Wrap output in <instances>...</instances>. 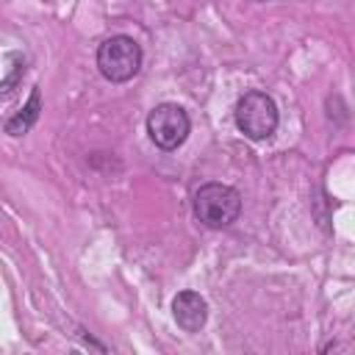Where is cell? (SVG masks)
I'll return each mask as SVG.
<instances>
[{
    "label": "cell",
    "instance_id": "cell-1",
    "mask_svg": "<svg viewBox=\"0 0 355 355\" xmlns=\"http://www.w3.org/2000/svg\"><path fill=\"white\" fill-rule=\"evenodd\" d=\"M194 216L205 227H227L241 214V194L225 183H205L194 191Z\"/></svg>",
    "mask_w": 355,
    "mask_h": 355
},
{
    "label": "cell",
    "instance_id": "cell-2",
    "mask_svg": "<svg viewBox=\"0 0 355 355\" xmlns=\"http://www.w3.org/2000/svg\"><path fill=\"white\" fill-rule=\"evenodd\" d=\"M97 69L111 83H125L141 69V47L130 36H108L97 47Z\"/></svg>",
    "mask_w": 355,
    "mask_h": 355
},
{
    "label": "cell",
    "instance_id": "cell-3",
    "mask_svg": "<svg viewBox=\"0 0 355 355\" xmlns=\"http://www.w3.org/2000/svg\"><path fill=\"white\" fill-rule=\"evenodd\" d=\"M277 105L266 92H244L236 103V128L252 139L263 141L277 130Z\"/></svg>",
    "mask_w": 355,
    "mask_h": 355
},
{
    "label": "cell",
    "instance_id": "cell-4",
    "mask_svg": "<svg viewBox=\"0 0 355 355\" xmlns=\"http://www.w3.org/2000/svg\"><path fill=\"white\" fill-rule=\"evenodd\" d=\"M191 130L189 114L178 103H161L147 114V133L155 147L161 150H178Z\"/></svg>",
    "mask_w": 355,
    "mask_h": 355
},
{
    "label": "cell",
    "instance_id": "cell-5",
    "mask_svg": "<svg viewBox=\"0 0 355 355\" xmlns=\"http://www.w3.org/2000/svg\"><path fill=\"white\" fill-rule=\"evenodd\" d=\"M172 316L186 333H197L208 319V302L197 291H180L172 300Z\"/></svg>",
    "mask_w": 355,
    "mask_h": 355
},
{
    "label": "cell",
    "instance_id": "cell-6",
    "mask_svg": "<svg viewBox=\"0 0 355 355\" xmlns=\"http://www.w3.org/2000/svg\"><path fill=\"white\" fill-rule=\"evenodd\" d=\"M39 111H42V94H39V89H33V92H31V100L25 103V108H22L17 116L8 119L6 130H8L11 136H22V133H28V130L33 128V122L39 119Z\"/></svg>",
    "mask_w": 355,
    "mask_h": 355
}]
</instances>
